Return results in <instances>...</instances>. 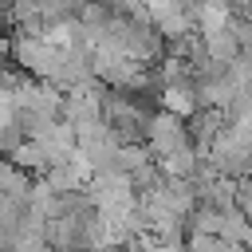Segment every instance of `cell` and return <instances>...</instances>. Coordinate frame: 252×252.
<instances>
[{"instance_id":"6da1fadb","label":"cell","mask_w":252,"mask_h":252,"mask_svg":"<svg viewBox=\"0 0 252 252\" xmlns=\"http://www.w3.org/2000/svg\"><path fill=\"white\" fill-rule=\"evenodd\" d=\"M185 122H189V118H181V114H173V110H165V106H161L158 114H150L146 142H150L154 158H165V154H173V150H181V146L193 142V134H189Z\"/></svg>"},{"instance_id":"7a4b0ae2","label":"cell","mask_w":252,"mask_h":252,"mask_svg":"<svg viewBox=\"0 0 252 252\" xmlns=\"http://www.w3.org/2000/svg\"><path fill=\"white\" fill-rule=\"evenodd\" d=\"M161 106L181 114V118H193L201 110V98H197V79L193 83H165L161 87Z\"/></svg>"},{"instance_id":"3957f363","label":"cell","mask_w":252,"mask_h":252,"mask_svg":"<svg viewBox=\"0 0 252 252\" xmlns=\"http://www.w3.org/2000/svg\"><path fill=\"white\" fill-rule=\"evenodd\" d=\"M201 39H205V47H209V55H213L217 63H232V59L240 55V35H236L232 24L220 28V32H205Z\"/></svg>"},{"instance_id":"277c9868","label":"cell","mask_w":252,"mask_h":252,"mask_svg":"<svg viewBox=\"0 0 252 252\" xmlns=\"http://www.w3.org/2000/svg\"><path fill=\"white\" fill-rule=\"evenodd\" d=\"M4 158H12L16 165H24L28 173H47L51 169V158H47V150H43V142H35V138H24L12 154H4Z\"/></svg>"}]
</instances>
